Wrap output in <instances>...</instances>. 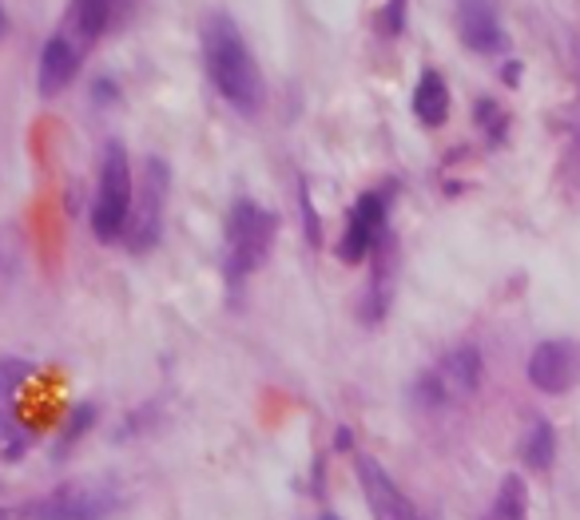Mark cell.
<instances>
[{
  "label": "cell",
  "instance_id": "obj_1",
  "mask_svg": "<svg viewBox=\"0 0 580 520\" xmlns=\"http://www.w3.org/2000/svg\"><path fill=\"white\" fill-rule=\"evenodd\" d=\"M200 40H203V64H207V77L215 84V92L243 115L263 112L267 108V84H263V72H258L235 17L223 9H211L200 24Z\"/></svg>",
  "mask_w": 580,
  "mask_h": 520
},
{
  "label": "cell",
  "instance_id": "obj_2",
  "mask_svg": "<svg viewBox=\"0 0 580 520\" xmlns=\"http://www.w3.org/2000/svg\"><path fill=\"white\" fill-rule=\"evenodd\" d=\"M278 238V215L255 200H235L223 227V275L227 283H243L267 263Z\"/></svg>",
  "mask_w": 580,
  "mask_h": 520
},
{
  "label": "cell",
  "instance_id": "obj_3",
  "mask_svg": "<svg viewBox=\"0 0 580 520\" xmlns=\"http://www.w3.org/2000/svg\"><path fill=\"white\" fill-rule=\"evenodd\" d=\"M132 207H135V175L132 163H128V147L120 140H108L92 203V235L100 243H124Z\"/></svg>",
  "mask_w": 580,
  "mask_h": 520
},
{
  "label": "cell",
  "instance_id": "obj_4",
  "mask_svg": "<svg viewBox=\"0 0 580 520\" xmlns=\"http://www.w3.org/2000/svg\"><path fill=\"white\" fill-rule=\"evenodd\" d=\"M124 509L120 489L108 481H68L32 497L29 504L9 512V520H112Z\"/></svg>",
  "mask_w": 580,
  "mask_h": 520
},
{
  "label": "cell",
  "instance_id": "obj_5",
  "mask_svg": "<svg viewBox=\"0 0 580 520\" xmlns=\"http://www.w3.org/2000/svg\"><path fill=\"white\" fill-rule=\"evenodd\" d=\"M486 378V358L477 346H457V350L441 354L434 366L426 369L414 386V398L426 409H441V406H457V401H469L481 389Z\"/></svg>",
  "mask_w": 580,
  "mask_h": 520
},
{
  "label": "cell",
  "instance_id": "obj_6",
  "mask_svg": "<svg viewBox=\"0 0 580 520\" xmlns=\"http://www.w3.org/2000/svg\"><path fill=\"white\" fill-rule=\"evenodd\" d=\"M167 195H172V167L160 155H147L140 171V183H135V207L128 218L124 246L132 255L152 251L163 235V215H167Z\"/></svg>",
  "mask_w": 580,
  "mask_h": 520
},
{
  "label": "cell",
  "instance_id": "obj_7",
  "mask_svg": "<svg viewBox=\"0 0 580 520\" xmlns=\"http://www.w3.org/2000/svg\"><path fill=\"white\" fill-rule=\"evenodd\" d=\"M398 195V183H378V187L362 191L346 215V231L338 238V258L343 263H366L378 251V243L390 235V207Z\"/></svg>",
  "mask_w": 580,
  "mask_h": 520
},
{
  "label": "cell",
  "instance_id": "obj_8",
  "mask_svg": "<svg viewBox=\"0 0 580 520\" xmlns=\"http://www.w3.org/2000/svg\"><path fill=\"white\" fill-rule=\"evenodd\" d=\"M354 469H358L362 497H366V504H370V517L374 520H421V512L414 509V501H409L406 492L394 485V477L381 469L378 457L358 453Z\"/></svg>",
  "mask_w": 580,
  "mask_h": 520
},
{
  "label": "cell",
  "instance_id": "obj_9",
  "mask_svg": "<svg viewBox=\"0 0 580 520\" xmlns=\"http://www.w3.org/2000/svg\"><path fill=\"white\" fill-rule=\"evenodd\" d=\"M84 64V48H77L64 32H52L40 48V68H37V88L44 100H57L72 88Z\"/></svg>",
  "mask_w": 580,
  "mask_h": 520
},
{
  "label": "cell",
  "instance_id": "obj_10",
  "mask_svg": "<svg viewBox=\"0 0 580 520\" xmlns=\"http://www.w3.org/2000/svg\"><path fill=\"white\" fill-rule=\"evenodd\" d=\"M457 37L477 57H493V52L505 48L509 32H505L497 4H489V0H466V4H457Z\"/></svg>",
  "mask_w": 580,
  "mask_h": 520
},
{
  "label": "cell",
  "instance_id": "obj_11",
  "mask_svg": "<svg viewBox=\"0 0 580 520\" xmlns=\"http://www.w3.org/2000/svg\"><path fill=\"white\" fill-rule=\"evenodd\" d=\"M529 381H533L541 394H564L572 386V374H577V354H572V341L549 338L537 341L533 354H529Z\"/></svg>",
  "mask_w": 580,
  "mask_h": 520
},
{
  "label": "cell",
  "instance_id": "obj_12",
  "mask_svg": "<svg viewBox=\"0 0 580 520\" xmlns=\"http://www.w3.org/2000/svg\"><path fill=\"white\" fill-rule=\"evenodd\" d=\"M374 266H370V286H366V298H362V318L378 326L390 310V294H394V275H398V243L394 235H386L374 251Z\"/></svg>",
  "mask_w": 580,
  "mask_h": 520
},
{
  "label": "cell",
  "instance_id": "obj_13",
  "mask_svg": "<svg viewBox=\"0 0 580 520\" xmlns=\"http://www.w3.org/2000/svg\"><path fill=\"white\" fill-rule=\"evenodd\" d=\"M112 17H115V9H112V0H77L72 9L64 12V20H60V29L57 32H64L68 40L77 48H92L95 40L104 37L108 32V24H112Z\"/></svg>",
  "mask_w": 580,
  "mask_h": 520
},
{
  "label": "cell",
  "instance_id": "obj_14",
  "mask_svg": "<svg viewBox=\"0 0 580 520\" xmlns=\"http://www.w3.org/2000/svg\"><path fill=\"white\" fill-rule=\"evenodd\" d=\"M414 115H418L426 128H441L449 115V84L438 68H426L414 84Z\"/></svg>",
  "mask_w": 580,
  "mask_h": 520
},
{
  "label": "cell",
  "instance_id": "obj_15",
  "mask_svg": "<svg viewBox=\"0 0 580 520\" xmlns=\"http://www.w3.org/2000/svg\"><path fill=\"white\" fill-rule=\"evenodd\" d=\"M481 520H529V485L521 473H505L493 492V504Z\"/></svg>",
  "mask_w": 580,
  "mask_h": 520
},
{
  "label": "cell",
  "instance_id": "obj_16",
  "mask_svg": "<svg viewBox=\"0 0 580 520\" xmlns=\"http://www.w3.org/2000/svg\"><path fill=\"white\" fill-rule=\"evenodd\" d=\"M521 457H525V465H529V469H537V473L552 469V461H557V429H552V421L537 417L533 426L525 429Z\"/></svg>",
  "mask_w": 580,
  "mask_h": 520
},
{
  "label": "cell",
  "instance_id": "obj_17",
  "mask_svg": "<svg viewBox=\"0 0 580 520\" xmlns=\"http://www.w3.org/2000/svg\"><path fill=\"white\" fill-rule=\"evenodd\" d=\"M474 123L481 128V132H486L489 147H501V143L509 140V115L501 112V104H497L493 95H477Z\"/></svg>",
  "mask_w": 580,
  "mask_h": 520
},
{
  "label": "cell",
  "instance_id": "obj_18",
  "mask_svg": "<svg viewBox=\"0 0 580 520\" xmlns=\"http://www.w3.org/2000/svg\"><path fill=\"white\" fill-rule=\"evenodd\" d=\"M95 417L100 414H95L92 401H80V406H72V414H64V429H60V453H68L80 437H88V429L95 426Z\"/></svg>",
  "mask_w": 580,
  "mask_h": 520
},
{
  "label": "cell",
  "instance_id": "obj_19",
  "mask_svg": "<svg viewBox=\"0 0 580 520\" xmlns=\"http://www.w3.org/2000/svg\"><path fill=\"white\" fill-rule=\"evenodd\" d=\"M406 17H409V4L406 0H390V4H381L378 17H374V24H378V32L386 40L401 37L406 32Z\"/></svg>",
  "mask_w": 580,
  "mask_h": 520
},
{
  "label": "cell",
  "instance_id": "obj_20",
  "mask_svg": "<svg viewBox=\"0 0 580 520\" xmlns=\"http://www.w3.org/2000/svg\"><path fill=\"white\" fill-rule=\"evenodd\" d=\"M298 203H303V231H306V243L318 246V238H323V223H318V211H314V200H311V187H306V180H298Z\"/></svg>",
  "mask_w": 580,
  "mask_h": 520
},
{
  "label": "cell",
  "instance_id": "obj_21",
  "mask_svg": "<svg viewBox=\"0 0 580 520\" xmlns=\"http://www.w3.org/2000/svg\"><path fill=\"white\" fill-rule=\"evenodd\" d=\"M115 95H120V84H115L112 77H95V84H92L95 104H115Z\"/></svg>",
  "mask_w": 580,
  "mask_h": 520
},
{
  "label": "cell",
  "instance_id": "obj_22",
  "mask_svg": "<svg viewBox=\"0 0 580 520\" xmlns=\"http://www.w3.org/2000/svg\"><path fill=\"white\" fill-rule=\"evenodd\" d=\"M350 449H354V429L338 426L334 429V453H350Z\"/></svg>",
  "mask_w": 580,
  "mask_h": 520
},
{
  "label": "cell",
  "instance_id": "obj_23",
  "mask_svg": "<svg viewBox=\"0 0 580 520\" xmlns=\"http://www.w3.org/2000/svg\"><path fill=\"white\" fill-rule=\"evenodd\" d=\"M501 80H505L509 88L521 84V60H505V64H501Z\"/></svg>",
  "mask_w": 580,
  "mask_h": 520
},
{
  "label": "cell",
  "instance_id": "obj_24",
  "mask_svg": "<svg viewBox=\"0 0 580 520\" xmlns=\"http://www.w3.org/2000/svg\"><path fill=\"white\" fill-rule=\"evenodd\" d=\"M318 520H343V517H334V512H323V517H318Z\"/></svg>",
  "mask_w": 580,
  "mask_h": 520
}]
</instances>
